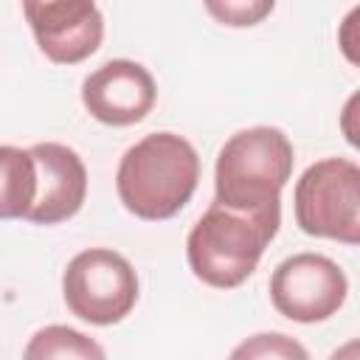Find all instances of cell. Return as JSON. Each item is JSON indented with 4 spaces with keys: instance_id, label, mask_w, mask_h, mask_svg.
Masks as SVG:
<instances>
[{
    "instance_id": "cell-10",
    "label": "cell",
    "mask_w": 360,
    "mask_h": 360,
    "mask_svg": "<svg viewBox=\"0 0 360 360\" xmlns=\"http://www.w3.org/2000/svg\"><path fill=\"white\" fill-rule=\"evenodd\" d=\"M37 197V166L28 149L0 146V219H25Z\"/></svg>"
},
{
    "instance_id": "cell-12",
    "label": "cell",
    "mask_w": 360,
    "mask_h": 360,
    "mask_svg": "<svg viewBox=\"0 0 360 360\" xmlns=\"http://www.w3.org/2000/svg\"><path fill=\"white\" fill-rule=\"evenodd\" d=\"M228 360H309L307 349L284 332H259L245 338Z\"/></svg>"
},
{
    "instance_id": "cell-9",
    "label": "cell",
    "mask_w": 360,
    "mask_h": 360,
    "mask_svg": "<svg viewBox=\"0 0 360 360\" xmlns=\"http://www.w3.org/2000/svg\"><path fill=\"white\" fill-rule=\"evenodd\" d=\"M28 152L37 166V197L25 219L37 225H56L76 217L87 197V169L79 152L53 141L34 143Z\"/></svg>"
},
{
    "instance_id": "cell-4",
    "label": "cell",
    "mask_w": 360,
    "mask_h": 360,
    "mask_svg": "<svg viewBox=\"0 0 360 360\" xmlns=\"http://www.w3.org/2000/svg\"><path fill=\"white\" fill-rule=\"evenodd\" d=\"M295 222L304 233L360 242V169L349 158H323L312 163L292 191Z\"/></svg>"
},
{
    "instance_id": "cell-8",
    "label": "cell",
    "mask_w": 360,
    "mask_h": 360,
    "mask_svg": "<svg viewBox=\"0 0 360 360\" xmlns=\"http://www.w3.org/2000/svg\"><path fill=\"white\" fill-rule=\"evenodd\" d=\"M158 98L152 73L132 59H110L82 82V104L87 112L110 127H129L143 121Z\"/></svg>"
},
{
    "instance_id": "cell-1",
    "label": "cell",
    "mask_w": 360,
    "mask_h": 360,
    "mask_svg": "<svg viewBox=\"0 0 360 360\" xmlns=\"http://www.w3.org/2000/svg\"><path fill=\"white\" fill-rule=\"evenodd\" d=\"M281 225V202L259 211H231L211 202L186 239L191 273L217 290H233L248 281Z\"/></svg>"
},
{
    "instance_id": "cell-13",
    "label": "cell",
    "mask_w": 360,
    "mask_h": 360,
    "mask_svg": "<svg viewBox=\"0 0 360 360\" xmlns=\"http://www.w3.org/2000/svg\"><path fill=\"white\" fill-rule=\"evenodd\" d=\"M208 14H214L225 25H256L262 17L273 11V0H248V3H208Z\"/></svg>"
},
{
    "instance_id": "cell-14",
    "label": "cell",
    "mask_w": 360,
    "mask_h": 360,
    "mask_svg": "<svg viewBox=\"0 0 360 360\" xmlns=\"http://www.w3.org/2000/svg\"><path fill=\"white\" fill-rule=\"evenodd\" d=\"M329 360H360L357 357V340H349L346 346H340L338 352H332Z\"/></svg>"
},
{
    "instance_id": "cell-5",
    "label": "cell",
    "mask_w": 360,
    "mask_h": 360,
    "mask_svg": "<svg viewBox=\"0 0 360 360\" xmlns=\"http://www.w3.org/2000/svg\"><path fill=\"white\" fill-rule=\"evenodd\" d=\"M68 309L93 326L124 321L138 301V276L127 256L110 248L76 253L62 273Z\"/></svg>"
},
{
    "instance_id": "cell-11",
    "label": "cell",
    "mask_w": 360,
    "mask_h": 360,
    "mask_svg": "<svg viewBox=\"0 0 360 360\" xmlns=\"http://www.w3.org/2000/svg\"><path fill=\"white\" fill-rule=\"evenodd\" d=\"M22 360H107V354L90 335L73 326L51 323L31 335Z\"/></svg>"
},
{
    "instance_id": "cell-6",
    "label": "cell",
    "mask_w": 360,
    "mask_h": 360,
    "mask_svg": "<svg viewBox=\"0 0 360 360\" xmlns=\"http://www.w3.org/2000/svg\"><path fill=\"white\" fill-rule=\"evenodd\" d=\"M349 295L346 273L323 253H295L276 264L270 276L273 307L298 323L332 318Z\"/></svg>"
},
{
    "instance_id": "cell-2",
    "label": "cell",
    "mask_w": 360,
    "mask_h": 360,
    "mask_svg": "<svg viewBox=\"0 0 360 360\" xmlns=\"http://www.w3.org/2000/svg\"><path fill=\"white\" fill-rule=\"evenodd\" d=\"M200 183L197 149L177 132H152L129 146L115 172L124 208L141 219H169Z\"/></svg>"
},
{
    "instance_id": "cell-3",
    "label": "cell",
    "mask_w": 360,
    "mask_h": 360,
    "mask_svg": "<svg viewBox=\"0 0 360 360\" xmlns=\"http://www.w3.org/2000/svg\"><path fill=\"white\" fill-rule=\"evenodd\" d=\"M292 143L278 127H250L233 132L214 166V202L231 211H259L281 202V188L292 174Z\"/></svg>"
},
{
    "instance_id": "cell-7",
    "label": "cell",
    "mask_w": 360,
    "mask_h": 360,
    "mask_svg": "<svg viewBox=\"0 0 360 360\" xmlns=\"http://www.w3.org/2000/svg\"><path fill=\"white\" fill-rule=\"evenodd\" d=\"M22 14L39 51L56 65H76L93 56L104 39V17L87 0H28Z\"/></svg>"
}]
</instances>
